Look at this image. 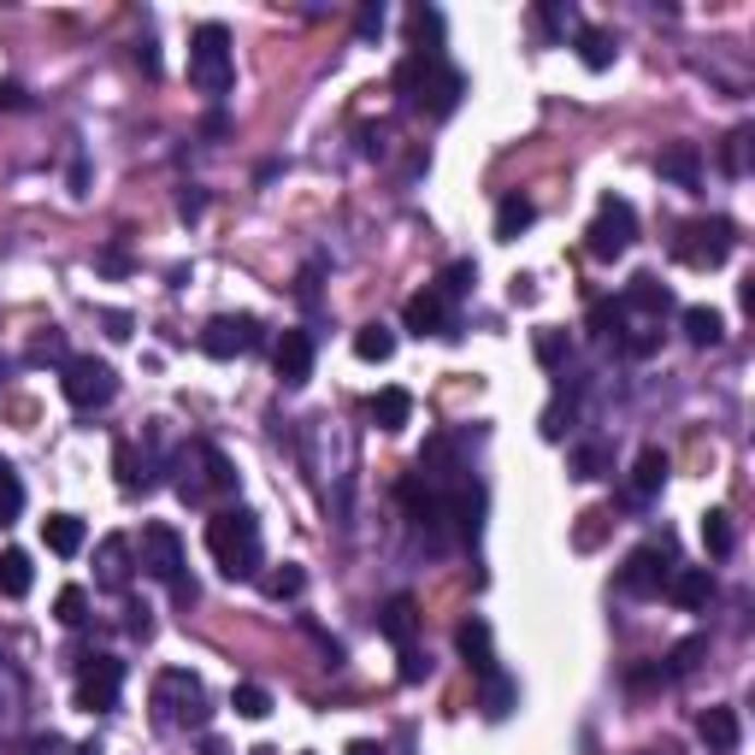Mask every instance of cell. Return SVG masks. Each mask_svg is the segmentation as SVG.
Returning <instances> with one entry per match:
<instances>
[{
    "label": "cell",
    "mask_w": 755,
    "mask_h": 755,
    "mask_svg": "<svg viewBox=\"0 0 755 755\" xmlns=\"http://www.w3.org/2000/svg\"><path fill=\"white\" fill-rule=\"evenodd\" d=\"M620 308H626V313H649V319H661L667 308H673V289H667L656 272H637V278L626 284V296H620Z\"/></svg>",
    "instance_id": "20"
},
{
    "label": "cell",
    "mask_w": 755,
    "mask_h": 755,
    "mask_svg": "<svg viewBox=\"0 0 755 755\" xmlns=\"http://www.w3.org/2000/svg\"><path fill=\"white\" fill-rule=\"evenodd\" d=\"M472 284H478V266H472V260H448L443 278H438V296L448 301V308H455L460 296H472Z\"/></svg>",
    "instance_id": "38"
},
{
    "label": "cell",
    "mask_w": 755,
    "mask_h": 755,
    "mask_svg": "<svg viewBox=\"0 0 755 755\" xmlns=\"http://www.w3.org/2000/svg\"><path fill=\"white\" fill-rule=\"evenodd\" d=\"M296 296H301V301H313V296H319V260H313V266L296 278Z\"/></svg>",
    "instance_id": "53"
},
{
    "label": "cell",
    "mask_w": 755,
    "mask_h": 755,
    "mask_svg": "<svg viewBox=\"0 0 755 755\" xmlns=\"http://www.w3.org/2000/svg\"><path fill=\"white\" fill-rule=\"evenodd\" d=\"M130 555H136L130 537H100L95 543V585L100 590H130Z\"/></svg>",
    "instance_id": "15"
},
{
    "label": "cell",
    "mask_w": 755,
    "mask_h": 755,
    "mask_svg": "<svg viewBox=\"0 0 755 755\" xmlns=\"http://www.w3.org/2000/svg\"><path fill=\"white\" fill-rule=\"evenodd\" d=\"M178 496L183 502H213V496H237V467L225 460V448L213 443H189L178 455Z\"/></svg>",
    "instance_id": "4"
},
{
    "label": "cell",
    "mask_w": 755,
    "mask_h": 755,
    "mask_svg": "<svg viewBox=\"0 0 755 755\" xmlns=\"http://www.w3.org/2000/svg\"><path fill=\"white\" fill-rule=\"evenodd\" d=\"M750 136H755L750 124L726 130V142H720V171H726V178H744V171H750Z\"/></svg>",
    "instance_id": "35"
},
{
    "label": "cell",
    "mask_w": 755,
    "mask_h": 755,
    "mask_svg": "<svg viewBox=\"0 0 755 755\" xmlns=\"http://www.w3.org/2000/svg\"><path fill=\"white\" fill-rule=\"evenodd\" d=\"M378 637H384V644H396V649H414V637H419V602L414 597H390L384 608H378Z\"/></svg>",
    "instance_id": "16"
},
{
    "label": "cell",
    "mask_w": 755,
    "mask_h": 755,
    "mask_svg": "<svg viewBox=\"0 0 755 755\" xmlns=\"http://www.w3.org/2000/svg\"><path fill=\"white\" fill-rule=\"evenodd\" d=\"M455 644H460V656H467V667H472L478 679L496 673V637H490L484 620H467V626L455 632Z\"/></svg>",
    "instance_id": "22"
},
{
    "label": "cell",
    "mask_w": 755,
    "mask_h": 755,
    "mask_svg": "<svg viewBox=\"0 0 755 755\" xmlns=\"http://www.w3.org/2000/svg\"><path fill=\"white\" fill-rule=\"evenodd\" d=\"M348 755H384L378 744H367V738H355V744H348Z\"/></svg>",
    "instance_id": "58"
},
{
    "label": "cell",
    "mask_w": 755,
    "mask_h": 755,
    "mask_svg": "<svg viewBox=\"0 0 755 755\" xmlns=\"http://www.w3.org/2000/svg\"><path fill=\"white\" fill-rule=\"evenodd\" d=\"M112 467H119V484H124V490H142V478H136V448H130V443L112 448Z\"/></svg>",
    "instance_id": "46"
},
{
    "label": "cell",
    "mask_w": 755,
    "mask_h": 755,
    "mask_svg": "<svg viewBox=\"0 0 755 755\" xmlns=\"http://www.w3.org/2000/svg\"><path fill=\"white\" fill-rule=\"evenodd\" d=\"M107 337H130V313H107Z\"/></svg>",
    "instance_id": "57"
},
{
    "label": "cell",
    "mask_w": 755,
    "mask_h": 755,
    "mask_svg": "<svg viewBox=\"0 0 755 755\" xmlns=\"http://www.w3.org/2000/svg\"><path fill=\"white\" fill-rule=\"evenodd\" d=\"M260 343H266V331H260V319H249V313H219V319H207V331H201V355H213V360L254 355Z\"/></svg>",
    "instance_id": "10"
},
{
    "label": "cell",
    "mask_w": 755,
    "mask_h": 755,
    "mask_svg": "<svg viewBox=\"0 0 755 755\" xmlns=\"http://www.w3.org/2000/svg\"><path fill=\"white\" fill-rule=\"evenodd\" d=\"M19 514H24V478L0 460V526H12Z\"/></svg>",
    "instance_id": "40"
},
{
    "label": "cell",
    "mask_w": 755,
    "mask_h": 755,
    "mask_svg": "<svg viewBox=\"0 0 755 755\" xmlns=\"http://www.w3.org/2000/svg\"><path fill=\"white\" fill-rule=\"evenodd\" d=\"M130 632H136L142 644H148V637H154V620H148V608H130Z\"/></svg>",
    "instance_id": "54"
},
{
    "label": "cell",
    "mask_w": 755,
    "mask_h": 755,
    "mask_svg": "<svg viewBox=\"0 0 755 755\" xmlns=\"http://www.w3.org/2000/svg\"><path fill=\"white\" fill-rule=\"evenodd\" d=\"M207 555L213 566L230 578V585H242V578H254L260 566H266V543H260V519L249 507H219V514L207 519Z\"/></svg>",
    "instance_id": "2"
},
{
    "label": "cell",
    "mask_w": 755,
    "mask_h": 755,
    "mask_svg": "<svg viewBox=\"0 0 755 755\" xmlns=\"http://www.w3.org/2000/svg\"><path fill=\"white\" fill-rule=\"evenodd\" d=\"M661 484H667V448H656V443H649L644 455L632 460V484H626V502H632V507L656 502V496H661Z\"/></svg>",
    "instance_id": "17"
},
{
    "label": "cell",
    "mask_w": 755,
    "mask_h": 755,
    "mask_svg": "<svg viewBox=\"0 0 755 755\" xmlns=\"http://www.w3.org/2000/svg\"><path fill=\"white\" fill-rule=\"evenodd\" d=\"M372 419H378V431H408L414 396H408V390H378V396H372Z\"/></svg>",
    "instance_id": "28"
},
{
    "label": "cell",
    "mask_w": 755,
    "mask_h": 755,
    "mask_svg": "<svg viewBox=\"0 0 755 755\" xmlns=\"http://www.w3.org/2000/svg\"><path fill=\"white\" fill-rule=\"evenodd\" d=\"M230 708H237L242 720H266L272 715V691L266 685H237L230 691Z\"/></svg>",
    "instance_id": "41"
},
{
    "label": "cell",
    "mask_w": 755,
    "mask_h": 755,
    "mask_svg": "<svg viewBox=\"0 0 755 755\" xmlns=\"http://www.w3.org/2000/svg\"><path fill=\"white\" fill-rule=\"evenodd\" d=\"M402 325H408L414 337H460L455 313H448V301L438 296V289H419V296L402 301Z\"/></svg>",
    "instance_id": "13"
},
{
    "label": "cell",
    "mask_w": 755,
    "mask_h": 755,
    "mask_svg": "<svg viewBox=\"0 0 755 755\" xmlns=\"http://www.w3.org/2000/svg\"><path fill=\"white\" fill-rule=\"evenodd\" d=\"M696 732H703L708 755H732L738 744H744V726H738V708H703Z\"/></svg>",
    "instance_id": "19"
},
{
    "label": "cell",
    "mask_w": 755,
    "mask_h": 755,
    "mask_svg": "<svg viewBox=\"0 0 755 755\" xmlns=\"http://www.w3.org/2000/svg\"><path fill=\"white\" fill-rule=\"evenodd\" d=\"M83 537H89V531H83L77 514H48V519H41V543H48L53 555H77Z\"/></svg>",
    "instance_id": "24"
},
{
    "label": "cell",
    "mask_w": 755,
    "mask_h": 755,
    "mask_svg": "<svg viewBox=\"0 0 755 755\" xmlns=\"http://www.w3.org/2000/svg\"><path fill=\"white\" fill-rule=\"evenodd\" d=\"M537 31H543L549 41H566L578 31V12L566 7V0H543V7H537Z\"/></svg>",
    "instance_id": "37"
},
{
    "label": "cell",
    "mask_w": 755,
    "mask_h": 755,
    "mask_svg": "<svg viewBox=\"0 0 755 755\" xmlns=\"http://www.w3.org/2000/svg\"><path fill=\"white\" fill-rule=\"evenodd\" d=\"M626 325H632V313L620 308V301H597V308H590V337H597V343H614L620 348Z\"/></svg>",
    "instance_id": "32"
},
{
    "label": "cell",
    "mask_w": 755,
    "mask_h": 755,
    "mask_svg": "<svg viewBox=\"0 0 755 755\" xmlns=\"http://www.w3.org/2000/svg\"><path fill=\"white\" fill-rule=\"evenodd\" d=\"M272 372H278L284 390H301L313 378V337L308 331H284L278 343H272Z\"/></svg>",
    "instance_id": "14"
},
{
    "label": "cell",
    "mask_w": 755,
    "mask_h": 755,
    "mask_svg": "<svg viewBox=\"0 0 755 755\" xmlns=\"http://www.w3.org/2000/svg\"><path fill=\"white\" fill-rule=\"evenodd\" d=\"M95 266L107 272V278H124V272H130V254H124V242H112V249H100V254H95Z\"/></svg>",
    "instance_id": "47"
},
{
    "label": "cell",
    "mask_w": 755,
    "mask_h": 755,
    "mask_svg": "<svg viewBox=\"0 0 755 755\" xmlns=\"http://www.w3.org/2000/svg\"><path fill=\"white\" fill-rule=\"evenodd\" d=\"M419 679H431V656H419V649H402V685H419Z\"/></svg>",
    "instance_id": "48"
},
{
    "label": "cell",
    "mask_w": 755,
    "mask_h": 755,
    "mask_svg": "<svg viewBox=\"0 0 755 755\" xmlns=\"http://www.w3.org/2000/svg\"><path fill=\"white\" fill-rule=\"evenodd\" d=\"M384 19H390L384 0H367V7H360V19H355V36L360 41H378V36H384Z\"/></svg>",
    "instance_id": "45"
},
{
    "label": "cell",
    "mask_w": 755,
    "mask_h": 755,
    "mask_svg": "<svg viewBox=\"0 0 755 755\" xmlns=\"http://www.w3.org/2000/svg\"><path fill=\"white\" fill-rule=\"evenodd\" d=\"M31 585H36V566H31V555H24V549H7V555H0V597H31Z\"/></svg>",
    "instance_id": "27"
},
{
    "label": "cell",
    "mask_w": 755,
    "mask_h": 755,
    "mask_svg": "<svg viewBox=\"0 0 755 755\" xmlns=\"http://www.w3.org/2000/svg\"><path fill=\"white\" fill-rule=\"evenodd\" d=\"M53 614H60V626H83V620H89V590L65 585L60 597H53Z\"/></svg>",
    "instance_id": "42"
},
{
    "label": "cell",
    "mask_w": 755,
    "mask_h": 755,
    "mask_svg": "<svg viewBox=\"0 0 755 755\" xmlns=\"http://www.w3.org/2000/svg\"><path fill=\"white\" fill-rule=\"evenodd\" d=\"M656 171L667 183H679V189H703V148L696 142H673V148H661V159H656Z\"/></svg>",
    "instance_id": "18"
},
{
    "label": "cell",
    "mask_w": 755,
    "mask_h": 755,
    "mask_svg": "<svg viewBox=\"0 0 755 755\" xmlns=\"http://www.w3.org/2000/svg\"><path fill=\"white\" fill-rule=\"evenodd\" d=\"M632 242H637V207L626 195H602L597 219H590V230H585V249L597 260H620Z\"/></svg>",
    "instance_id": "9"
},
{
    "label": "cell",
    "mask_w": 755,
    "mask_h": 755,
    "mask_svg": "<svg viewBox=\"0 0 755 755\" xmlns=\"http://www.w3.org/2000/svg\"><path fill=\"white\" fill-rule=\"evenodd\" d=\"M260 590H266L272 602H296L301 590H308V573H301L296 561H284L278 573H266V578H260Z\"/></svg>",
    "instance_id": "36"
},
{
    "label": "cell",
    "mask_w": 755,
    "mask_h": 755,
    "mask_svg": "<svg viewBox=\"0 0 755 755\" xmlns=\"http://www.w3.org/2000/svg\"><path fill=\"white\" fill-rule=\"evenodd\" d=\"M602 519H608V514H585V526H578V549H590V543L602 537Z\"/></svg>",
    "instance_id": "52"
},
{
    "label": "cell",
    "mask_w": 755,
    "mask_h": 755,
    "mask_svg": "<svg viewBox=\"0 0 755 755\" xmlns=\"http://www.w3.org/2000/svg\"><path fill=\"white\" fill-rule=\"evenodd\" d=\"M19 107H31V95H24V83L0 77V112H19Z\"/></svg>",
    "instance_id": "51"
},
{
    "label": "cell",
    "mask_w": 755,
    "mask_h": 755,
    "mask_svg": "<svg viewBox=\"0 0 755 755\" xmlns=\"http://www.w3.org/2000/svg\"><path fill=\"white\" fill-rule=\"evenodd\" d=\"M396 95L408 100V107H419L426 119H448V112L460 107V95H467V71L448 65L443 53L419 48L396 65Z\"/></svg>",
    "instance_id": "1"
},
{
    "label": "cell",
    "mask_w": 755,
    "mask_h": 755,
    "mask_svg": "<svg viewBox=\"0 0 755 755\" xmlns=\"http://www.w3.org/2000/svg\"><path fill=\"white\" fill-rule=\"evenodd\" d=\"M566 355H573V348H566V331H537V360H543L549 372H561Z\"/></svg>",
    "instance_id": "44"
},
{
    "label": "cell",
    "mask_w": 755,
    "mask_h": 755,
    "mask_svg": "<svg viewBox=\"0 0 755 755\" xmlns=\"http://www.w3.org/2000/svg\"><path fill=\"white\" fill-rule=\"evenodd\" d=\"M620 348H626L632 360H649L661 348V319H644V325H626V337H620Z\"/></svg>",
    "instance_id": "39"
},
{
    "label": "cell",
    "mask_w": 755,
    "mask_h": 755,
    "mask_svg": "<svg viewBox=\"0 0 755 755\" xmlns=\"http://www.w3.org/2000/svg\"><path fill=\"white\" fill-rule=\"evenodd\" d=\"M119 691H124V661L112 656H89L77 673V708L83 715H107V708H119Z\"/></svg>",
    "instance_id": "11"
},
{
    "label": "cell",
    "mask_w": 755,
    "mask_h": 755,
    "mask_svg": "<svg viewBox=\"0 0 755 755\" xmlns=\"http://www.w3.org/2000/svg\"><path fill=\"white\" fill-rule=\"evenodd\" d=\"M679 325H685V337H691L696 348H715V343L726 337V319H720L715 308H703V301H691V308L679 313Z\"/></svg>",
    "instance_id": "26"
},
{
    "label": "cell",
    "mask_w": 755,
    "mask_h": 755,
    "mask_svg": "<svg viewBox=\"0 0 755 755\" xmlns=\"http://www.w3.org/2000/svg\"><path fill=\"white\" fill-rule=\"evenodd\" d=\"M708 656V637H685V644L673 649V656H667L656 673H661V685H673V679H685V673H696V661Z\"/></svg>",
    "instance_id": "33"
},
{
    "label": "cell",
    "mask_w": 755,
    "mask_h": 755,
    "mask_svg": "<svg viewBox=\"0 0 755 755\" xmlns=\"http://www.w3.org/2000/svg\"><path fill=\"white\" fill-rule=\"evenodd\" d=\"M667 578H673V555H667L661 543L632 549L626 566H620V590H626V597H661Z\"/></svg>",
    "instance_id": "12"
},
{
    "label": "cell",
    "mask_w": 755,
    "mask_h": 755,
    "mask_svg": "<svg viewBox=\"0 0 755 755\" xmlns=\"http://www.w3.org/2000/svg\"><path fill=\"white\" fill-rule=\"evenodd\" d=\"M201 130H207V136H230V119H225V112H207V124H201Z\"/></svg>",
    "instance_id": "56"
},
{
    "label": "cell",
    "mask_w": 755,
    "mask_h": 755,
    "mask_svg": "<svg viewBox=\"0 0 755 755\" xmlns=\"http://www.w3.org/2000/svg\"><path fill=\"white\" fill-rule=\"evenodd\" d=\"M136 561H142V573L159 578V585L171 590V602H178V608H189V602L201 597V590H195V578H189V561H183V537L171 531L166 519H148V526H142Z\"/></svg>",
    "instance_id": "3"
},
{
    "label": "cell",
    "mask_w": 755,
    "mask_h": 755,
    "mask_svg": "<svg viewBox=\"0 0 755 755\" xmlns=\"http://www.w3.org/2000/svg\"><path fill=\"white\" fill-rule=\"evenodd\" d=\"M478 708H484V720H507V715L519 708V685L502 673V667L478 679Z\"/></svg>",
    "instance_id": "23"
},
{
    "label": "cell",
    "mask_w": 755,
    "mask_h": 755,
    "mask_svg": "<svg viewBox=\"0 0 755 755\" xmlns=\"http://www.w3.org/2000/svg\"><path fill=\"white\" fill-rule=\"evenodd\" d=\"M667 597H673L679 608H708V597H715V578H708V566H673V578H667Z\"/></svg>",
    "instance_id": "21"
},
{
    "label": "cell",
    "mask_w": 755,
    "mask_h": 755,
    "mask_svg": "<svg viewBox=\"0 0 755 755\" xmlns=\"http://www.w3.org/2000/svg\"><path fill=\"white\" fill-rule=\"evenodd\" d=\"M201 213H207V195H201V189H195V183H189V189H183V195H178V219H183V225H195V219H201Z\"/></svg>",
    "instance_id": "50"
},
{
    "label": "cell",
    "mask_w": 755,
    "mask_h": 755,
    "mask_svg": "<svg viewBox=\"0 0 755 755\" xmlns=\"http://www.w3.org/2000/svg\"><path fill=\"white\" fill-rule=\"evenodd\" d=\"M60 390H65L71 408L95 414V408H107V402L119 396V372H112L107 360H95V355H71L60 367Z\"/></svg>",
    "instance_id": "8"
},
{
    "label": "cell",
    "mask_w": 755,
    "mask_h": 755,
    "mask_svg": "<svg viewBox=\"0 0 755 755\" xmlns=\"http://www.w3.org/2000/svg\"><path fill=\"white\" fill-rule=\"evenodd\" d=\"M136 65L148 71V77H159V53H154V41H142V48H136Z\"/></svg>",
    "instance_id": "55"
},
{
    "label": "cell",
    "mask_w": 755,
    "mask_h": 755,
    "mask_svg": "<svg viewBox=\"0 0 755 755\" xmlns=\"http://www.w3.org/2000/svg\"><path fill=\"white\" fill-rule=\"evenodd\" d=\"M207 685H201L189 667H166V673L154 679V720L159 726H207Z\"/></svg>",
    "instance_id": "6"
},
{
    "label": "cell",
    "mask_w": 755,
    "mask_h": 755,
    "mask_svg": "<svg viewBox=\"0 0 755 755\" xmlns=\"http://www.w3.org/2000/svg\"><path fill=\"white\" fill-rule=\"evenodd\" d=\"M408 31H414V41H431V53H443V48H438V41H443V12H438V7H414Z\"/></svg>",
    "instance_id": "43"
},
{
    "label": "cell",
    "mask_w": 755,
    "mask_h": 755,
    "mask_svg": "<svg viewBox=\"0 0 755 755\" xmlns=\"http://www.w3.org/2000/svg\"><path fill=\"white\" fill-rule=\"evenodd\" d=\"M566 467H573V478H608L614 472V448L608 443H578Z\"/></svg>",
    "instance_id": "34"
},
{
    "label": "cell",
    "mask_w": 755,
    "mask_h": 755,
    "mask_svg": "<svg viewBox=\"0 0 755 755\" xmlns=\"http://www.w3.org/2000/svg\"><path fill=\"white\" fill-rule=\"evenodd\" d=\"M578 60H585V71H608L614 65V53H620V41L608 36V31H597V24H578Z\"/></svg>",
    "instance_id": "25"
},
{
    "label": "cell",
    "mask_w": 755,
    "mask_h": 755,
    "mask_svg": "<svg viewBox=\"0 0 755 755\" xmlns=\"http://www.w3.org/2000/svg\"><path fill=\"white\" fill-rule=\"evenodd\" d=\"M531 219H537V207H531L526 195H502L496 201V237L502 242H514L519 230H531Z\"/></svg>",
    "instance_id": "31"
},
{
    "label": "cell",
    "mask_w": 755,
    "mask_h": 755,
    "mask_svg": "<svg viewBox=\"0 0 755 755\" xmlns=\"http://www.w3.org/2000/svg\"><path fill=\"white\" fill-rule=\"evenodd\" d=\"M355 355L367 360V367H384V360L396 355V331L378 325V319H372V325H360V331H355Z\"/></svg>",
    "instance_id": "30"
},
{
    "label": "cell",
    "mask_w": 755,
    "mask_h": 755,
    "mask_svg": "<svg viewBox=\"0 0 755 755\" xmlns=\"http://www.w3.org/2000/svg\"><path fill=\"white\" fill-rule=\"evenodd\" d=\"M703 549L715 561H726L738 549V526H732V514H726V507H708V514H703Z\"/></svg>",
    "instance_id": "29"
},
{
    "label": "cell",
    "mask_w": 755,
    "mask_h": 755,
    "mask_svg": "<svg viewBox=\"0 0 755 755\" xmlns=\"http://www.w3.org/2000/svg\"><path fill=\"white\" fill-rule=\"evenodd\" d=\"M230 77H237V65H230V31L219 19L195 24V36H189V83L219 100V95H230Z\"/></svg>",
    "instance_id": "5"
},
{
    "label": "cell",
    "mask_w": 755,
    "mask_h": 755,
    "mask_svg": "<svg viewBox=\"0 0 755 755\" xmlns=\"http://www.w3.org/2000/svg\"><path fill=\"white\" fill-rule=\"evenodd\" d=\"M738 249V225L732 219H691V225H679V237H673V260L679 266H696V272H715L726 266Z\"/></svg>",
    "instance_id": "7"
},
{
    "label": "cell",
    "mask_w": 755,
    "mask_h": 755,
    "mask_svg": "<svg viewBox=\"0 0 755 755\" xmlns=\"http://www.w3.org/2000/svg\"><path fill=\"white\" fill-rule=\"evenodd\" d=\"M65 183H71V195H77V201L89 195V154H83V148L71 154V171H65Z\"/></svg>",
    "instance_id": "49"
}]
</instances>
